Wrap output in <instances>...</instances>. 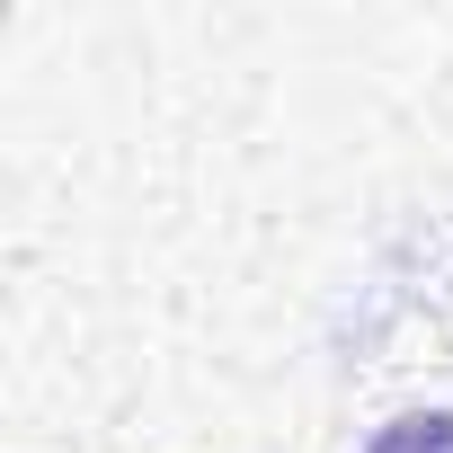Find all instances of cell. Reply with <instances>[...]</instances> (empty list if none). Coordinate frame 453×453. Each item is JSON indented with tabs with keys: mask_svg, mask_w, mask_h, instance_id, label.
Listing matches in <instances>:
<instances>
[{
	"mask_svg": "<svg viewBox=\"0 0 453 453\" xmlns=\"http://www.w3.org/2000/svg\"><path fill=\"white\" fill-rule=\"evenodd\" d=\"M365 453H453V409H409V418H391Z\"/></svg>",
	"mask_w": 453,
	"mask_h": 453,
	"instance_id": "1",
	"label": "cell"
}]
</instances>
